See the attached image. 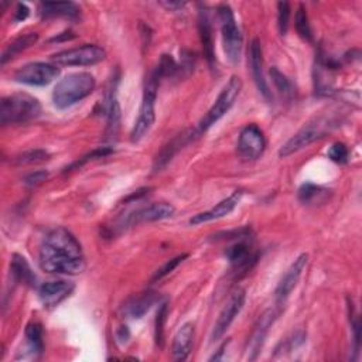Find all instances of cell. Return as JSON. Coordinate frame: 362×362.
<instances>
[{
  "label": "cell",
  "instance_id": "6da1fadb",
  "mask_svg": "<svg viewBox=\"0 0 362 362\" xmlns=\"http://www.w3.org/2000/svg\"><path fill=\"white\" fill-rule=\"evenodd\" d=\"M38 265L52 275H79L85 270L81 244L64 226H57L40 245Z\"/></svg>",
  "mask_w": 362,
  "mask_h": 362
},
{
  "label": "cell",
  "instance_id": "7a4b0ae2",
  "mask_svg": "<svg viewBox=\"0 0 362 362\" xmlns=\"http://www.w3.org/2000/svg\"><path fill=\"white\" fill-rule=\"evenodd\" d=\"M97 82L89 72H72L57 82L53 90V102L57 109H67L85 100L95 90Z\"/></svg>",
  "mask_w": 362,
  "mask_h": 362
},
{
  "label": "cell",
  "instance_id": "3957f363",
  "mask_svg": "<svg viewBox=\"0 0 362 362\" xmlns=\"http://www.w3.org/2000/svg\"><path fill=\"white\" fill-rule=\"evenodd\" d=\"M41 113V104L29 94H15L0 102V122L2 125L27 123Z\"/></svg>",
  "mask_w": 362,
  "mask_h": 362
},
{
  "label": "cell",
  "instance_id": "277c9868",
  "mask_svg": "<svg viewBox=\"0 0 362 362\" xmlns=\"http://www.w3.org/2000/svg\"><path fill=\"white\" fill-rule=\"evenodd\" d=\"M160 81H162V78L155 71H152L146 79L139 116H138V119H136L133 129L130 132V141L133 143L141 142L150 132L152 126L155 125V120H156L155 107H156V97H157V89H159Z\"/></svg>",
  "mask_w": 362,
  "mask_h": 362
},
{
  "label": "cell",
  "instance_id": "5b68a950",
  "mask_svg": "<svg viewBox=\"0 0 362 362\" xmlns=\"http://www.w3.org/2000/svg\"><path fill=\"white\" fill-rule=\"evenodd\" d=\"M217 12L221 23L222 44H223V52L226 54V58H228L233 64H238L241 60L244 38L239 26L237 23V19L234 16V12L228 5L218 6Z\"/></svg>",
  "mask_w": 362,
  "mask_h": 362
},
{
  "label": "cell",
  "instance_id": "8992f818",
  "mask_svg": "<svg viewBox=\"0 0 362 362\" xmlns=\"http://www.w3.org/2000/svg\"><path fill=\"white\" fill-rule=\"evenodd\" d=\"M241 90H242V81L238 77H233L228 81V84L222 88L221 94L218 95V98L215 100L214 105L210 108L207 115L201 119L197 127L198 133L207 132L212 125H215L226 112H228L237 102Z\"/></svg>",
  "mask_w": 362,
  "mask_h": 362
},
{
  "label": "cell",
  "instance_id": "52a82bcc",
  "mask_svg": "<svg viewBox=\"0 0 362 362\" xmlns=\"http://www.w3.org/2000/svg\"><path fill=\"white\" fill-rule=\"evenodd\" d=\"M107 57L105 49L97 44H84L81 47L60 52L53 56L57 65L64 67H89L104 61Z\"/></svg>",
  "mask_w": 362,
  "mask_h": 362
},
{
  "label": "cell",
  "instance_id": "ba28073f",
  "mask_svg": "<svg viewBox=\"0 0 362 362\" xmlns=\"http://www.w3.org/2000/svg\"><path fill=\"white\" fill-rule=\"evenodd\" d=\"M327 126H330V125L323 123L322 120H317L315 123H310V125L304 126L296 134H293L292 138L281 148L279 156L282 159H286V157L303 150L304 148H308L310 145H313L314 142L323 138L327 132V129H326Z\"/></svg>",
  "mask_w": 362,
  "mask_h": 362
},
{
  "label": "cell",
  "instance_id": "9c48e42d",
  "mask_svg": "<svg viewBox=\"0 0 362 362\" xmlns=\"http://www.w3.org/2000/svg\"><path fill=\"white\" fill-rule=\"evenodd\" d=\"M60 75V68L49 63H29L15 74V81L30 86H45Z\"/></svg>",
  "mask_w": 362,
  "mask_h": 362
},
{
  "label": "cell",
  "instance_id": "30bf717a",
  "mask_svg": "<svg viewBox=\"0 0 362 362\" xmlns=\"http://www.w3.org/2000/svg\"><path fill=\"white\" fill-rule=\"evenodd\" d=\"M245 300H246V293L244 289L238 288L233 292V294L230 296L228 301H226V304L221 310L218 319L214 324L212 334H211L212 341H218L226 331H228V329L237 319V315L242 311L245 306Z\"/></svg>",
  "mask_w": 362,
  "mask_h": 362
},
{
  "label": "cell",
  "instance_id": "8fae6325",
  "mask_svg": "<svg viewBox=\"0 0 362 362\" xmlns=\"http://www.w3.org/2000/svg\"><path fill=\"white\" fill-rule=\"evenodd\" d=\"M251 239L252 238L238 239L233 246L225 251L226 259H228L238 276L246 275L259 259V253L252 248Z\"/></svg>",
  "mask_w": 362,
  "mask_h": 362
},
{
  "label": "cell",
  "instance_id": "7c38bea8",
  "mask_svg": "<svg viewBox=\"0 0 362 362\" xmlns=\"http://www.w3.org/2000/svg\"><path fill=\"white\" fill-rule=\"evenodd\" d=\"M266 150V138L258 125L245 126L238 139V153L245 160H258Z\"/></svg>",
  "mask_w": 362,
  "mask_h": 362
},
{
  "label": "cell",
  "instance_id": "4fadbf2b",
  "mask_svg": "<svg viewBox=\"0 0 362 362\" xmlns=\"http://www.w3.org/2000/svg\"><path fill=\"white\" fill-rule=\"evenodd\" d=\"M276 319H278V311L275 308H269L260 314V317L253 327V331L246 343V348H245L246 358L249 361H255L258 358V355L260 354V349L263 348L269 329L274 326Z\"/></svg>",
  "mask_w": 362,
  "mask_h": 362
},
{
  "label": "cell",
  "instance_id": "5bb4252c",
  "mask_svg": "<svg viewBox=\"0 0 362 362\" xmlns=\"http://www.w3.org/2000/svg\"><path fill=\"white\" fill-rule=\"evenodd\" d=\"M308 262V255L307 253H301L288 269V272L285 274V276L281 279L276 290H275V299L278 306L285 304V301L289 299V296L292 294V292L296 289L301 275L303 270L306 269Z\"/></svg>",
  "mask_w": 362,
  "mask_h": 362
},
{
  "label": "cell",
  "instance_id": "9a60e30c",
  "mask_svg": "<svg viewBox=\"0 0 362 362\" xmlns=\"http://www.w3.org/2000/svg\"><path fill=\"white\" fill-rule=\"evenodd\" d=\"M249 58V70L253 78V82L258 88L259 93L262 94V97L266 101H272L274 100V95H272V90L267 85V81L265 79V74H263V53H262V45L260 41L258 38H255L251 45H249V53H248Z\"/></svg>",
  "mask_w": 362,
  "mask_h": 362
},
{
  "label": "cell",
  "instance_id": "2e32d148",
  "mask_svg": "<svg viewBox=\"0 0 362 362\" xmlns=\"http://www.w3.org/2000/svg\"><path fill=\"white\" fill-rule=\"evenodd\" d=\"M175 210L168 203H155L148 207L136 210L134 212L129 214L126 219L123 221V225L132 226V225H139L145 222H156L163 221L167 218H171L174 215Z\"/></svg>",
  "mask_w": 362,
  "mask_h": 362
},
{
  "label": "cell",
  "instance_id": "e0dca14e",
  "mask_svg": "<svg viewBox=\"0 0 362 362\" xmlns=\"http://www.w3.org/2000/svg\"><path fill=\"white\" fill-rule=\"evenodd\" d=\"M38 299L44 307H57L74 292V283L68 281H52L38 286Z\"/></svg>",
  "mask_w": 362,
  "mask_h": 362
},
{
  "label": "cell",
  "instance_id": "ac0fdd59",
  "mask_svg": "<svg viewBox=\"0 0 362 362\" xmlns=\"http://www.w3.org/2000/svg\"><path fill=\"white\" fill-rule=\"evenodd\" d=\"M197 134H200L198 130H189V132H183V133L177 134L175 138H173L167 145H164L162 148V150L157 153V156L155 157V162H153V170L157 173L162 168H164L173 160V157L184 146H187L194 139V136H197Z\"/></svg>",
  "mask_w": 362,
  "mask_h": 362
},
{
  "label": "cell",
  "instance_id": "d6986e66",
  "mask_svg": "<svg viewBox=\"0 0 362 362\" xmlns=\"http://www.w3.org/2000/svg\"><path fill=\"white\" fill-rule=\"evenodd\" d=\"M242 197H244V191L242 190L234 191L230 197H226L225 200L219 201L214 208H211V210H208L205 212L194 215L190 219V225H201V223H205V222H210V221H215V219H219V218H223L226 215H230L238 207V204L241 203Z\"/></svg>",
  "mask_w": 362,
  "mask_h": 362
},
{
  "label": "cell",
  "instance_id": "ffe728a7",
  "mask_svg": "<svg viewBox=\"0 0 362 362\" xmlns=\"http://www.w3.org/2000/svg\"><path fill=\"white\" fill-rule=\"evenodd\" d=\"M194 340V326L191 323H186L178 329L174 336L171 345V355L175 361H184L189 358Z\"/></svg>",
  "mask_w": 362,
  "mask_h": 362
},
{
  "label": "cell",
  "instance_id": "44dd1931",
  "mask_svg": "<svg viewBox=\"0 0 362 362\" xmlns=\"http://www.w3.org/2000/svg\"><path fill=\"white\" fill-rule=\"evenodd\" d=\"M198 31H200V38H201V44H203L204 57L208 61L210 67L214 70L215 63H217L215 61V49H214L211 20H210L207 9H201L198 13Z\"/></svg>",
  "mask_w": 362,
  "mask_h": 362
},
{
  "label": "cell",
  "instance_id": "7402d4cb",
  "mask_svg": "<svg viewBox=\"0 0 362 362\" xmlns=\"http://www.w3.org/2000/svg\"><path fill=\"white\" fill-rule=\"evenodd\" d=\"M79 6L74 2H42L40 3V15L44 19L49 17H68L79 16Z\"/></svg>",
  "mask_w": 362,
  "mask_h": 362
},
{
  "label": "cell",
  "instance_id": "603a6c76",
  "mask_svg": "<svg viewBox=\"0 0 362 362\" xmlns=\"http://www.w3.org/2000/svg\"><path fill=\"white\" fill-rule=\"evenodd\" d=\"M157 301V296L153 292L142 293L138 297H133L123 308L125 314L132 319H142V317L152 308V306Z\"/></svg>",
  "mask_w": 362,
  "mask_h": 362
},
{
  "label": "cell",
  "instance_id": "cb8c5ba5",
  "mask_svg": "<svg viewBox=\"0 0 362 362\" xmlns=\"http://www.w3.org/2000/svg\"><path fill=\"white\" fill-rule=\"evenodd\" d=\"M10 272L12 276L15 279V282L17 283H23L27 286H36L37 278L34 275V272L31 270L29 262L26 260V258L15 253L10 262Z\"/></svg>",
  "mask_w": 362,
  "mask_h": 362
},
{
  "label": "cell",
  "instance_id": "d4e9b609",
  "mask_svg": "<svg viewBox=\"0 0 362 362\" xmlns=\"http://www.w3.org/2000/svg\"><path fill=\"white\" fill-rule=\"evenodd\" d=\"M37 38H38L37 33H27V34H23L20 37H17L15 41H12L8 45V49L5 50L3 56H2V64L5 65L8 61L13 60L17 54H20L22 52H24L29 47H31V45L37 41Z\"/></svg>",
  "mask_w": 362,
  "mask_h": 362
},
{
  "label": "cell",
  "instance_id": "484cf974",
  "mask_svg": "<svg viewBox=\"0 0 362 362\" xmlns=\"http://www.w3.org/2000/svg\"><path fill=\"white\" fill-rule=\"evenodd\" d=\"M272 82H274L275 88L278 89V93L281 94V97L286 101H292L294 98V86L292 84V81L283 74L276 67L272 68L269 71Z\"/></svg>",
  "mask_w": 362,
  "mask_h": 362
},
{
  "label": "cell",
  "instance_id": "4316f807",
  "mask_svg": "<svg viewBox=\"0 0 362 362\" xmlns=\"http://www.w3.org/2000/svg\"><path fill=\"white\" fill-rule=\"evenodd\" d=\"M329 190L323 189L320 186H315L313 183H304L299 189V200L303 204H313V203H322L329 197Z\"/></svg>",
  "mask_w": 362,
  "mask_h": 362
},
{
  "label": "cell",
  "instance_id": "83f0119b",
  "mask_svg": "<svg viewBox=\"0 0 362 362\" xmlns=\"http://www.w3.org/2000/svg\"><path fill=\"white\" fill-rule=\"evenodd\" d=\"M26 340L33 354H41L44 348V333L41 324L30 323L26 327Z\"/></svg>",
  "mask_w": 362,
  "mask_h": 362
},
{
  "label": "cell",
  "instance_id": "f1b7e54d",
  "mask_svg": "<svg viewBox=\"0 0 362 362\" xmlns=\"http://www.w3.org/2000/svg\"><path fill=\"white\" fill-rule=\"evenodd\" d=\"M294 27L297 34L306 40V41H311L313 40V33H311V26H310V20H308V15L307 10L304 9V6H299L296 16H294Z\"/></svg>",
  "mask_w": 362,
  "mask_h": 362
},
{
  "label": "cell",
  "instance_id": "f546056e",
  "mask_svg": "<svg viewBox=\"0 0 362 362\" xmlns=\"http://www.w3.org/2000/svg\"><path fill=\"white\" fill-rule=\"evenodd\" d=\"M167 314H168V306L164 301L160 304V307L157 310L156 323H155V340H156V345L160 348L164 344V324L167 320Z\"/></svg>",
  "mask_w": 362,
  "mask_h": 362
},
{
  "label": "cell",
  "instance_id": "4dcf8cb0",
  "mask_svg": "<svg viewBox=\"0 0 362 362\" xmlns=\"http://www.w3.org/2000/svg\"><path fill=\"white\" fill-rule=\"evenodd\" d=\"M49 159H50V155L47 152L41 150V149H36V150H29V152L19 155L15 159V163L17 166H26V164H37V163L47 162Z\"/></svg>",
  "mask_w": 362,
  "mask_h": 362
},
{
  "label": "cell",
  "instance_id": "1f68e13d",
  "mask_svg": "<svg viewBox=\"0 0 362 362\" xmlns=\"http://www.w3.org/2000/svg\"><path fill=\"white\" fill-rule=\"evenodd\" d=\"M162 79L167 78V77H173L180 71V67L177 65V63L174 61V58L171 56H162L157 67L153 70Z\"/></svg>",
  "mask_w": 362,
  "mask_h": 362
},
{
  "label": "cell",
  "instance_id": "d6a6232c",
  "mask_svg": "<svg viewBox=\"0 0 362 362\" xmlns=\"http://www.w3.org/2000/svg\"><path fill=\"white\" fill-rule=\"evenodd\" d=\"M187 258H189V253H183V255H178V256H175V258L167 260L162 267H159V269L155 272V275H153V278H152V282H157V281L164 279L167 275L171 274V272H173L180 263H183Z\"/></svg>",
  "mask_w": 362,
  "mask_h": 362
},
{
  "label": "cell",
  "instance_id": "836d02e7",
  "mask_svg": "<svg viewBox=\"0 0 362 362\" xmlns=\"http://www.w3.org/2000/svg\"><path fill=\"white\" fill-rule=\"evenodd\" d=\"M112 153H113V149H112V148H108V146H105V148H98V149L93 150V152H90V153H88L86 156H84L82 159L77 160L75 163H72L70 167H67V168H65V171H71V170H74V168L82 167L85 163L90 162V160H95V159H102V157H107V156H109V155H112Z\"/></svg>",
  "mask_w": 362,
  "mask_h": 362
},
{
  "label": "cell",
  "instance_id": "e575fe53",
  "mask_svg": "<svg viewBox=\"0 0 362 362\" xmlns=\"http://www.w3.org/2000/svg\"><path fill=\"white\" fill-rule=\"evenodd\" d=\"M290 5L288 2H279L278 3V27L279 33L282 36H286L289 31V24H290Z\"/></svg>",
  "mask_w": 362,
  "mask_h": 362
},
{
  "label": "cell",
  "instance_id": "d590c367",
  "mask_svg": "<svg viewBox=\"0 0 362 362\" xmlns=\"http://www.w3.org/2000/svg\"><path fill=\"white\" fill-rule=\"evenodd\" d=\"M253 233L249 226H244V228L228 231V233H219L214 235L215 241H238V239H245V238H252Z\"/></svg>",
  "mask_w": 362,
  "mask_h": 362
},
{
  "label": "cell",
  "instance_id": "8d00e7d4",
  "mask_svg": "<svg viewBox=\"0 0 362 362\" xmlns=\"http://www.w3.org/2000/svg\"><path fill=\"white\" fill-rule=\"evenodd\" d=\"M327 156L331 162L337 163V164H345L348 162V156H349V152H348V148L341 143V142H337L334 143L329 152H327Z\"/></svg>",
  "mask_w": 362,
  "mask_h": 362
},
{
  "label": "cell",
  "instance_id": "74e56055",
  "mask_svg": "<svg viewBox=\"0 0 362 362\" xmlns=\"http://www.w3.org/2000/svg\"><path fill=\"white\" fill-rule=\"evenodd\" d=\"M306 337H307V334H306L304 331H299V333L293 334L290 338H286L285 341H282V343L278 345L276 354L283 352V351L290 352V351L299 348V347L306 341Z\"/></svg>",
  "mask_w": 362,
  "mask_h": 362
},
{
  "label": "cell",
  "instance_id": "f35d334b",
  "mask_svg": "<svg viewBox=\"0 0 362 362\" xmlns=\"http://www.w3.org/2000/svg\"><path fill=\"white\" fill-rule=\"evenodd\" d=\"M49 178V173L44 171V170H38V171H34V173H30L29 175L24 177V184L26 186H38L41 184L42 181H45Z\"/></svg>",
  "mask_w": 362,
  "mask_h": 362
},
{
  "label": "cell",
  "instance_id": "ab89813d",
  "mask_svg": "<svg viewBox=\"0 0 362 362\" xmlns=\"http://www.w3.org/2000/svg\"><path fill=\"white\" fill-rule=\"evenodd\" d=\"M29 13H30L29 8L26 5H23V3H19L16 6V12H15V22L26 20L29 17Z\"/></svg>",
  "mask_w": 362,
  "mask_h": 362
},
{
  "label": "cell",
  "instance_id": "60d3db41",
  "mask_svg": "<svg viewBox=\"0 0 362 362\" xmlns=\"http://www.w3.org/2000/svg\"><path fill=\"white\" fill-rule=\"evenodd\" d=\"M163 8H166L167 10H171V12H178V10H183L187 3L186 2H162L160 3Z\"/></svg>",
  "mask_w": 362,
  "mask_h": 362
},
{
  "label": "cell",
  "instance_id": "b9f144b4",
  "mask_svg": "<svg viewBox=\"0 0 362 362\" xmlns=\"http://www.w3.org/2000/svg\"><path fill=\"white\" fill-rule=\"evenodd\" d=\"M116 338H118V343H120V344L127 343V340L130 338V331H129V329H127L126 326H120L119 330L116 331Z\"/></svg>",
  "mask_w": 362,
  "mask_h": 362
},
{
  "label": "cell",
  "instance_id": "7bdbcfd3",
  "mask_svg": "<svg viewBox=\"0 0 362 362\" xmlns=\"http://www.w3.org/2000/svg\"><path fill=\"white\" fill-rule=\"evenodd\" d=\"M228 344H230V341H226V343H223L221 347H219V349H218V352L217 354H214L211 358H210V361H219L221 358H222V354H223V351H225V348L228 347Z\"/></svg>",
  "mask_w": 362,
  "mask_h": 362
}]
</instances>
